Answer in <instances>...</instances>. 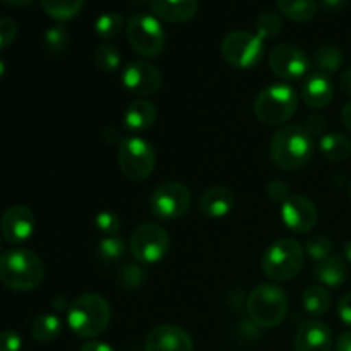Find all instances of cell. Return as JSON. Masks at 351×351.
<instances>
[{
  "instance_id": "obj_28",
  "label": "cell",
  "mask_w": 351,
  "mask_h": 351,
  "mask_svg": "<svg viewBox=\"0 0 351 351\" xmlns=\"http://www.w3.org/2000/svg\"><path fill=\"white\" fill-rule=\"evenodd\" d=\"M314 64L322 74H335L343 64V53L335 45H322L315 50Z\"/></svg>"
},
{
  "instance_id": "obj_25",
  "label": "cell",
  "mask_w": 351,
  "mask_h": 351,
  "mask_svg": "<svg viewBox=\"0 0 351 351\" xmlns=\"http://www.w3.org/2000/svg\"><path fill=\"white\" fill-rule=\"evenodd\" d=\"M276 2L281 12L295 23H307L317 12L315 0H276Z\"/></svg>"
},
{
  "instance_id": "obj_15",
  "label": "cell",
  "mask_w": 351,
  "mask_h": 351,
  "mask_svg": "<svg viewBox=\"0 0 351 351\" xmlns=\"http://www.w3.org/2000/svg\"><path fill=\"white\" fill-rule=\"evenodd\" d=\"M34 226H36V219H34L33 211L23 204L10 206L0 219L2 237L12 245L26 242L33 235Z\"/></svg>"
},
{
  "instance_id": "obj_43",
  "label": "cell",
  "mask_w": 351,
  "mask_h": 351,
  "mask_svg": "<svg viewBox=\"0 0 351 351\" xmlns=\"http://www.w3.org/2000/svg\"><path fill=\"white\" fill-rule=\"evenodd\" d=\"M336 351H351V329L343 332L336 343Z\"/></svg>"
},
{
  "instance_id": "obj_9",
  "label": "cell",
  "mask_w": 351,
  "mask_h": 351,
  "mask_svg": "<svg viewBox=\"0 0 351 351\" xmlns=\"http://www.w3.org/2000/svg\"><path fill=\"white\" fill-rule=\"evenodd\" d=\"M221 55L232 67L254 69L264 57V40L249 31H233L223 40Z\"/></svg>"
},
{
  "instance_id": "obj_23",
  "label": "cell",
  "mask_w": 351,
  "mask_h": 351,
  "mask_svg": "<svg viewBox=\"0 0 351 351\" xmlns=\"http://www.w3.org/2000/svg\"><path fill=\"white\" fill-rule=\"evenodd\" d=\"M319 149L329 161H345L351 154V141L338 132L324 134L319 141Z\"/></svg>"
},
{
  "instance_id": "obj_36",
  "label": "cell",
  "mask_w": 351,
  "mask_h": 351,
  "mask_svg": "<svg viewBox=\"0 0 351 351\" xmlns=\"http://www.w3.org/2000/svg\"><path fill=\"white\" fill-rule=\"evenodd\" d=\"M95 225L98 228L99 233L106 237H115L120 232V218L112 211H101L98 213V216L95 218Z\"/></svg>"
},
{
  "instance_id": "obj_48",
  "label": "cell",
  "mask_w": 351,
  "mask_h": 351,
  "mask_svg": "<svg viewBox=\"0 0 351 351\" xmlns=\"http://www.w3.org/2000/svg\"><path fill=\"white\" fill-rule=\"evenodd\" d=\"M343 252H345V259L348 261V263H351V240H348V242L345 243V249H343Z\"/></svg>"
},
{
  "instance_id": "obj_17",
  "label": "cell",
  "mask_w": 351,
  "mask_h": 351,
  "mask_svg": "<svg viewBox=\"0 0 351 351\" xmlns=\"http://www.w3.org/2000/svg\"><path fill=\"white\" fill-rule=\"evenodd\" d=\"M332 95H335V88L328 74L317 71L302 81L300 96L308 108H326L332 101Z\"/></svg>"
},
{
  "instance_id": "obj_24",
  "label": "cell",
  "mask_w": 351,
  "mask_h": 351,
  "mask_svg": "<svg viewBox=\"0 0 351 351\" xmlns=\"http://www.w3.org/2000/svg\"><path fill=\"white\" fill-rule=\"evenodd\" d=\"M302 304L308 315L321 317V315L328 314L329 307H331V295H329L328 288L322 285H312L304 291Z\"/></svg>"
},
{
  "instance_id": "obj_31",
  "label": "cell",
  "mask_w": 351,
  "mask_h": 351,
  "mask_svg": "<svg viewBox=\"0 0 351 351\" xmlns=\"http://www.w3.org/2000/svg\"><path fill=\"white\" fill-rule=\"evenodd\" d=\"M125 254V242L119 237H106L99 242L98 245V257L101 263L113 264L119 259H122Z\"/></svg>"
},
{
  "instance_id": "obj_6",
  "label": "cell",
  "mask_w": 351,
  "mask_h": 351,
  "mask_svg": "<svg viewBox=\"0 0 351 351\" xmlns=\"http://www.w3.org/2000/svg\"><path fill=\"white\" fill-rule=\"evenodd\" d=\"M264 274L273 281H290L304 267V249L293 239H280L263 256Z\"/></svg>"
},
{
  "instance_id": "obj_2",
  "label": "cell",
  "mask_w": 351,
  "mask_h": 351,
  "mask_svg": "<svg viewBox=\"0 0 351 351\" xmlns=\"http://www.w3.org/2000/svg\"><path fill=\"white\" fill-rule=\"evenodd\" d=\"M45 264L29 249H10L0 256V281L12 291H31L41 285Z\"/></svg>"
},
{
  "instance_id": "obj_32",
  "label": "cell",
  "mask_w": 351,
  "mask_h": 351,
  "mask_svg": "<svg viewBox=\"0 0 351 351\" xmlns=\"http://www.w3.org/2000/svg\"><path fill=\"white\" fill-rule=\"evenodd\" d=\"M281 27H283V21L276 12H271V10L261 14L256 21V34L263 40L278 36Z\"/></svg>"
},
{
  "instance_id": "obj_12",
  "label": "cell",
  "mask_w": 351,
  "mask_h": 351,
  "mask_svg": "<svg viewBox=\"0 0 351 351\" xmlns=\"http://www.w3.org/2000/svg\"><path fill=\"white\" fill-rule=\"evenodd\" d=\"M269 67L273 74L283 81H298L307 74L311 62L307 53L297 45L280 43L271 50Z\"/></svg>"
},
{
  "instance_id": "obj_21",
  "label": "cell",
  "mask_w": 351,
  "mask_h": 351,
  "mask_svg": "<svg viewBox=\"0 0 351 351\" xmlns=\"http://www.w3.org/2000/svg\"><path fill=\"white\" fill-rule=\"evenodd\" d=\"M158 110L147 99H136L130 103L123 112V125L130 130V132H144L153 123L156 122Z\"/></svg>"
},
{
  "instance_id": "obj_19",
  "label": "cell",
  "mask_w": 351,
  "mask_h": 351,
  "mask_svg": "<svg viewBox=\"0 0 351 351\" xmlns=\"http://www.w3.org/2000/svg\"><path fill=\"white\" fill-rule=\"evenodd\" d=\"M151 10L167 23H187L199 10V0H149Z\"/></svg>"
},
{
  "instance_id": "obj_50",
  "label": "cell",
  "mask_w": 351,
  "mask_h": 351,
  "mask_svg": "<svg viewBox=\"0 0 351 351\" xmlns=\"http://www.w3.org/2000/svg\"><path fill=\"white\" fill-rule=\"evenodd\" d=\"M348 195H350V199H351V182H350V187H348Z\"/></svg>"
},
{
  "instance_id": "obj_18",
  "label": "cell",
  "mask_w": 351,
  "mask_h": 351,
  "mask_svg": "<svg viewBox=\"0 0 351 351\" xmlns=\"http://www.w3.org/2000/svg\"><path fill=\"white\" fill-rule=\"evenodd\" d=\"M331 348L332 332L324 322H305L295 336V351H331Z\"/></svg>"
},
{
  "instance_id": "obj_7",
  "label": "cell",
  "mask_w": 351,
  "mask_h": 351,
  "mask_svg": "<svg viewBox=\"0 0 351 351\" xmlns=\"http://www.w3.org/2000/svg\"><path fill=\"white\" fill-rule=\"evenodd\" d=\"M156 154L153 146L139 136L122 139L119 149V167L122 173L132 182H143L153 173Z\"/></svg>"
},
{
  "instance_id": "obj_49",
  "label": "cell",
  "mask_w": 351,
  "mask_h": 351,
  "mask_svg": "<svg viewBox=\"0 0 351 351\" xmlns=\"http://www.w3.org/2000/svg\"><path fill=\"white\" fill-rule=\"evenodd\" d=\"M5 71H7V65H5V62H3L2 58H0V79L3 77V74H5Z\"/></svg>"
},
{
  "instance_id": "obj_8",
  "label": "cell",
  "mask_w": 351,
  "mask_h": 351,
  "mask_svg": "<svg viewBox=\"0 0 351 351\" xmlns=\"http://www.w3.org/2000/svg\"><path fill=\"white\" fill-rule=\"evenodd\" d=\"M127 40L141 57H158L165 48V29L154 16L137 14L127 23Z\"/></svg>"
},
{
  "instance_id": "obj_5",
  "label": "cell",
  "mask_w": 351,
  "mask_h": 351,
  "mask_svg": "<svg viewBox=\"0 0 351 351\" xmlns=\"http://www.w3.org/2000/svg\"><path fill=\"white\" fill-rule=\"evenodd\" d=\"M298 96L291 86L278 82L267 86L254 101V113L266 125H283L297 113Z\"/></svg>"
},
{
  "instance_id": "obj_1",
  "label": "cell",
  "mask_w": 351,
  "mask_h": 351,
  "mask_svg": "<svg viewBox=\"0 0 351 351\" xmlns=\"http://www.w3.org/2000/svg\"><path fill=\"white\" fill-rule=\"evenodd\" d=\"M314 154V137L304 125L288 123L271 139V160L278 168L295 171L305 167Z\"/></svg>"
},
{
  "instance_id": "obj_13",
  "label": "cell",
  "mask_w": 351,
  "mask_h": 351,
  "mask_svg": "<svg viewBox=\"0 0 351 351\" xmlns=\"http://www.w3.org/2000/svg\"><path fill=\"white\" fill-rule=\"evenodd\" d=\"M122 84L136 96L154 95L161 86V72L149 62H130L122 72Z\"/></svg>"
},
{
  "instance_id": "obj_35",
  "label": "cell",
  "mask_w": 351,
  "mask_h": 351,
  "mask_svg": "<svg viewBox=\"0 0 351 351\" xmlns=\"http://www.w3.org/2000/svg\"><path fill=\"white\" fill-rule=\"evenodd\" d=\"M144 280H146V274H144L143 267L136 266V264H127L119 274V285L123 290H137L143 287Z\"/></svg>"
},
{
  "instance_id": "obj_40",
  "label": "cell",
  "mask_w": 351,
  "mask_h": 351,
  "mask_svg": "<svg viewBox=\"0 0 351 351\" xmlns=\"http://www.w3.org/2000/svg\"><path fill=\"white\" fill-rule=\"evenodd\" d=\"M305 130H307L308 134H311L312 137L314 136H319V134L324 132L326 129V119L321 115H314V117H308L307 119V123H305Z\"/></svg>"
},
{
  "instance_id": "obj_45",
  "label": "cell",
  "mask_w": 351,
  "mask_h": 351,
  "mask_svg": "<svg viewBox=\"0 0 351 351\" xmlns=\"http://www.w3.org/2000/svg\"><path fill=\"white\" fill-rule=\"evenodd\" d=\"M341 89L346 95L351 96V67L346 69L341 74Z\"/></svg>"
},
{
  "instance_id": "obj_33",
  "label": "cell",
  "mask_w": 351,
  "mask_h": 351,
  "mask_svg": "<svg viewBox=\"0 0 351 351\" xmlns=\"http://www.w3.org/2000/svg\"><path fill=\"white\" fill-rule=\"evenodd\" d=\"M305 252L315 263H321V261L328 259L329 256H332V242L331 239L322 235H315L312 239H308L305 242Z\"/></svg>"
},
{
  "instance_id": "obj_20",
  "label": "cell",
  "mask_w": 351,
  "mask_h": 351,
  "mask_svg": "<svg viewBox=\"0 0 351 351\" xmlns=\"http://www.w3.org/2000/svg\"><path fill=\"white\" fill-rule=\"evenodd\" d=\"M235 206V195L226 187H211L199 199V211L213 219L225 218Z\"/></svg>"
},
{
  "instance_id": "obj_34",
  "label": "cell",
  "mask_w": 351,
  "mask_h": 351,
  "mask_svg": "<svg viewBox=\"0 0 351 351\" xmlns=\"http://www.w3.org/2000/svg\"><path fill=\"white\" fill-rule=\"evenodd\" d=\"M69 45V33L62 24L51 26L45 33V47L50 53H62Z\"/></svg>"
},
{
  "instance_id": "obj_47",
  "label": "cell",
  "mask_w": 351,
  "mask_h": 351,
  "mask_svg": "<svg viewBox=\"0 0 351 351\" xmlns=\"http://www.w3.org/2000/svg\"><path fill=\"white\" fill-rule=\"evenodd\" d=\"M2 2L9 3V5H12V7H26V5H29L33 0H2Z\"/></svg>"
},
{
  "instance_id": "obj_22",
  "label": "cell",
  "mask_w": 351,
  "mask_h": 351,
  "mask_svg": "<svg viewBox=\"0 0 351 351\" xmlns=\"http://www.w3.org/2000/svg\"><path fill=\"white\" fill-rule=\"evenodd\" d=\"M314 276L321 281L322 287L338 288L343 285L348 276V269H346V263L338 256H329L328 259L321 261L315 264Z\"/></svg>"
},
{
  "instance_id": "obj_44",
  "label": "cell",
  "mask_w": 351,
  "mask_h": 351,
  "mask_svg": "<svg viewBox=\"0 0 351 351\" xmlns=\"http://www.w3.org/2000/svg\"><path fill=\"white\" fill-rule=\"evenodd\" d=\"M81 351H115L110 345L101 341H89L82 346Z\"/></svg>"
},
{
  "instance_id": "obj_51",
  "label": "cell",
  "mask_w": 351,
  "mask_h": 351,
  "mask_svg": "<svg viewBox=\"0 0 351 351\" xmlns=\"http://www.w3.org/2000/svg\"><path fill=\"white\" fill-rule=\"evenodd\" d=\"M0 249H2V235H0Z\"/></svg>"
},
{
  "instance_id": "obj_37",
  "label": "cell",
  "mask_w": 351,
  "mask_h": 351,
  "mask_svg": "<svg viewBox=\"0 0 351 351\" xmlns=\"http://www.w3.org/2000/svg\"><path fill=\"white\" fill-rule=\"evenodd\" d=\"M17 33H19V26L16 21L10 17H0V51L12 45Z\"/></svg>"
},
{
  "instance_id": "obj_46",
  "label": "cell",
  "mask_w": 351,
  "mask_h": 351,
  "mask_svg": "<svg viewBox=\"0 0 351 351\" xmlns=\"http://www.w3.org/2000/svg\"><path fill=\"white\" fill-rule=\"evenodd\" d=\"M341 120H343V123H345L346 129H348L350 132H351V101L348 103V105L345 106V108H343V112H341Z\"/></svg>"
},
{
  "instance_id": "obj_10",
  "label": "cell",
  "mask_w": 351,
  "mask_h": 351,
  "mask_svg": "<svg viewBox=\"0 0 351 351\" xmlns=\"http://www.w3.org/2000/svg\"><path fill=\"white\" fill-rule=\"evenodd\" d=\"M129 247L137 263L156 264L167 256L170 249V237L160 225L144 223L132 232Z\"/></svg>"
},
{
  "instance_id": "obj_11",
  "label": "cell",
  "mask_w": 351,
  "mask_h": 351,
  "mask_svg": "<svg viewBox=\"0 0 351 351\" xmlns=\"http://www.w3.org/2000/svg\"><path fill=\"white\" fill-rule=\"evenodd\" d=\"M191 191L180 182H165L151 195V211L160 219H178L191 208Z\"/></svg>"
},
{
  "instance_id": "obj_14",
  "label": "cell",
  "mask_w": 351,
  "mask_h": 351,
  "mask_svg": "<svg viewBox=\"0 0 351 351\" xmlns=\"http://www.w3.org/2000/svg\"><path fill=\"white\" fill-rule=\"evenodd\" d=\"M281 218L293 233H307L317 223V208L311 199L293 194L281 204Z\"/></svg>"
},
{
  "instance_id": "obj_41",
  "label": "cell",
  "mask_w": 351,
  "mask_h": 351,
  "mask_svg": "<svg viewBox=\"0 0 351 351\" xmlns=\"http://www.w3.org/2000/svg\"><path fill=\"white\" fill-rule=\"evenodd\" d=\"M339 319L351 328V293H346L338 304Z\"/></svg>"
},
{
  "instance_id": "obj_42",
  "label": "cell",
  "mask_w": 351,
  "mask_h": 351,
  "mask_svg": "<svg viewBox=\"0 0 351 351\" xmlns=\"http://www.w3.org/2000/svg\"><path fill=\"white\" fill-rule=\"evenodd\" d=\"M348 5V0H321V7L328 12H341Z\"/></svg>"
},
{
  "instance_id": "obj_4",
  "label": "cell",
  "mask_w": 351,
  "mask_h": 351,
  "mask_svg": "<svg viewBox=\"0 0 351 351\" xmlns=\"http://www.w3.org/2000/svg\"><path fill=\"white\" fill-rule=\"evenodd\" d=\"M288 311V297L283 288L273 283L257 285L247 298V312L259 328L269 329L281 324Z\"/></svg>"
},
{
  "instance_id": "obj_39",
  "label": "cell",
  "mask_w": 351,
  "mask_h": 351,
  "mask_svg": "<svg viewBox=\"0 0 351 351\" xmlns=\"http://www.w3.org/2000/svg\"><path fill=\"white\" fill-rule=\"evenodd\" d=\"M269 195L274 201L281 202L283 204L288 197H290V192H288V185L283 184L280 180H274L269 184Z\"/></svg>"
},
{
  "instance_id": "obj_38",
  "label": "cell",
  "mask_w": 351,
  "mask_h": 351,
  "mask_svg": "<svg viewBox=\"0 0 351 351\" xmlns=\"http://www.w3.org/2000/svg\"><path fill=\"white\" fill-rule=\"evenodd\" d=\"M21 346H23V338L19 332L12 329L0 332V351H21Z\"/></svg>"
},
{
  "instance_id": "obj_29",
  "label": "cell",
  "mask_w": 351,
  "mask_h": 351,
  "mask_svg": "<svg viewBox=\"0 0 351 351\" xmlns=\"http://www.w3.org/2000/svg\"><path fill=\"white\" fill-rule=\"evenodd\" d=\"M120 62H122L120 51L113 45L103 43L95 50V64L99 71L112 74V72L119 71Z\"/></svg>"
},
{
  "instance_id": "obj_26",
  "label": "cell",
  "mask_w": 351,
  "mask_h": 351,
  "mask_svg": "<svg viewBox=\"0 0 351 351\" xmlns=\"http://www.w3.org/2000/svg\"><path fill=\"white\" fill-rule=\"evenodd\" d=\"M62 322L57 315L53 314H41L31 324V335L36 341L50 343L60 335Z\"/></svg>"
},
{
  "instance_id": "obj_27",
  "label": "cell",
  "mask_w": 351,
  "mask_h": 351,
  "mask_svg": "<svg viewBox=\"0 0 351 351\" xmlns=\"http://www.w3.org/2000/svg\"><path fill=\"white\" fill-rule=\"evenodd\" d=\"M41 7L57 21H71L81 12L84 0H40Z\"/></svg>"
},
{
  "instance_id": "obj_16",
  "label": "cell",
  "mask_w": 351,
  "mask_h": 351,
  "mask_svg": "<svg viewBox=\"0 0 351 351\" xmlns=\"http://www.w3.org/2000/svg\"><path fill=\"white\" fill-rule=\"evenodd\" d=\"M146 351H194L191 335L171 324L156 326L146 338Z\"/></svg>"
},
{
  "instance_id": "obj_3",
  "label": "cell",
  "mask_w": 351,
  "mask_h": 351,
  "mask_svg": "<svg viewBox=\"0 0 351 351\" xmlns=\"http://www.w3.org/2000/svg\"><path fill=\"white\" fill-rule=\"evenodd\" d=\"M110 319V304L98 293L81 295L67 308V324L79 338L99 336L108 328Z\"/></svg>"
},
{
  "instance_id": "obj_30",
  "label": "cell",
  "mask_w": 351,
  "mask_h": 351,
  "mask_svg": "<svg viewBox=\"0 0 351 351\" xmlns=\"http://www.w3.org/2000/svg\"><path fill=\"white\" fill-rule=\"evenodd\" d=\"M123 27V17L119 12H105L96 19L95 31L103 40H112L119 36Z\"/></svg>"
}]
</instances>
